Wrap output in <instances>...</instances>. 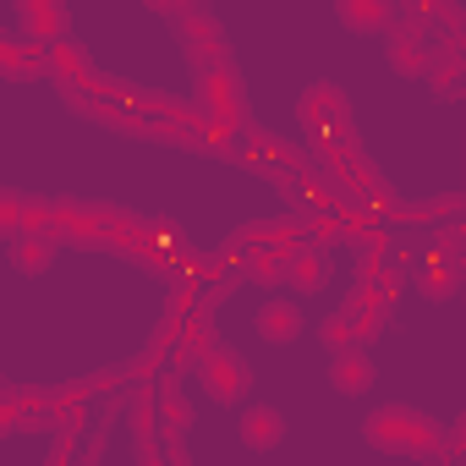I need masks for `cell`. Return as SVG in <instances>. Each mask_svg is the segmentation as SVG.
<instances>
[{
    "mask_svg": "<svg viewBox=\"0 0 466 466\" xmlns=\"http://www.w3.org/2000/svg\"><path fill=\"white\" fill-rule=\"evenodd\" d=\"M368 439H373L379 450H406V455H422V450L439 444V439H433V422L417 417V411H406V406L373 411V417H368Z\"/></svg>",
    "mask_w": 466,
    "mask_h": 466,
    "instance_id": "1",
    "label": "cell"
},
{
    "mask_svg": "<svg viewBox=\"0 0 466 466\" xmlns=\"http://www.w3.org/2000/svg\"><path fill=\"white\" fill-rule=\"evenodd\" d=\"M203 384H208V395H214L219 406H237V400L248 395L253 373H248V362H242V357H230V351H208V357H203Z\"/></svg>",
    "mask_w": 466,
    "mask_h": 466,
    "instance_id": "2",
    "label": "cell"
},
{
    "mask_svg": "<svg viewBox=\"0 0 466 466\" xmlns=\"http://www.w3.org/2000/svg\"><path fill=\"white\" fill-rule=\"evenodd\" d=\"M280 433H286L280 411H248V417H242V439H248V444H258V450L280 444Z\"/></svg>",
    "mask_w": 466,
    "mask_h": 466,
    "instance_id": "3",
    "label": "cell"
},
{
    "mask_svg": "<svg viewBox=\"0 0 466 466\" xmlns=\"http://www.w3.org/2000/svg\"><path fill=\"white\" fill-rule=\"evenodd\" d=\"M329 379L346 390V395H357V390H368V379H373V368H368V357L362 351H351V357H335V368H329Z\"/></svg>",
    "mask_w": 466,
    "mask_h": 466,
    "instance_id": "4",
    "label": "cell"
},
{
    "mask_svg": "<svg viewBox=\"0 0 466 466\" xmlns=\"http://www.w3.org/2000/svg\"><path fill=\"white\" fill-rule=\"evenodd\" d=\"M340 12H346V23H351V28H362V34H379V28H384V17H390L384 0H340Z\"/></svg>",
    "mask_w": 466,
    "mask_h": 466,
    "instance_id": "5",
    "label": "cell"
},
{
    "mask_svg": "<svg viewBox=\"0 0 466 466\" xmlns=\"http://www.w3.org/2000/svg\"><path fill=\"white\" fill-rule=\"evenodd\" d=\"M258 329H264L269 340H291V335H297V308H291V302H269V308L258 313Z\"/></svg>",
    "mask_w": 466,
    "mask_h": 466,
    "instance_id": "6",
    "label": "cell"
},
{
    "mask_svg": "<svg viewBox=\"0 0 466 466\" xmlns=\"http://www.w3.org/2000/svg\"><path fill=\"white\" fill-rule=\"evenodd\" d=\"M23 6V17H28V28L34 34H56V12H50V0H17Z\"/></svg>",
    "mask_w": 466,
    "mask_h": 466,
    "instance_id": "7",
    "label": "cell"
},
{
    "mask_svg": "<svg viewBox=\"0 0 466 466\" xmlns=\"http://www.w3.org/2000/svg\"><path fill=\"white\" fill-rule=\"evenodd\" d=\"M291 275H297V286H302V291H313V286H319V280H324V264H319V253H302V258H297V269H291Z\"/></svg>",
    "mask_w": 466,
    "mask_h": 466,
    "instance_id": "8",
    "label": "cell"
},
{
    "mask_svg": "<svg viewBox=\"0 0 466 466\" xmlns=\"http://www.w3.org/2000/svg\"><path fill=\"white\" fill-rule=\"evenodd\" d=\"M395 66H400V72H422V50H417L411 39H395Z\"/></svg>",
    "mask_w": 466,
    "mask_h": 466,
    "instance_id": "9",
    "label": "cell"
},
{
    "mask_svg": "<svg viewBox=\"0 0 466 466\" xmlns=\"http://www.w3.org/2000/svg\"><path fill=\"white\" fill-rule=\"evenodd\" d=\"M154 6H165V12H176V6H181V0H154Z\"/></svg>",
    "mask_w": 466,
    "mask_h": 466,
    "instance_id": "10",
    "label": "cell"
}]
</instances>
